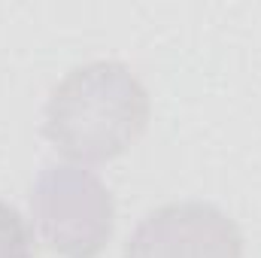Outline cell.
Here are the masks:
<instances>
[{
	"label": "cell",
	"instance_id": "obj_1",
	"mask_svg": "<svg viewBox=\"0 0 261 258\" xmlns=\"http://www.w3.org/2000/svg\"><path fill=\"white\" fill-rule=\"evenodd\" d=\"M152 104L143 82L119 61L73 67L46 104V137L73 164H103L143 137Z\"/></svg>",
	"mask_w": 261,
	"mask_h": 258
},
{
	"label": "cell",
	"instance_id": "obj_2",
	"mask_svg": "<svg viewBox=\"0 0 261 258\" xmlns=\"http://www.w3.org/2000/svg\"><path fill=\"white\" fill-rule=\"evenodd\" d=\"M34 228L64 258L100 255L116 231V203L103 179L79 164H46L31 189Z\"/></svg>",
	"mask_w": 261,
	"mask_h": 258
},
{
	"label": "cell",
	"instance_id": "obj_3",
	"mask_svg": "<svg viewBox=\"0 0 261 258\" xmlns=\"http://www.w3.org/2000/svg\"><path fill=\"white\" fill-rule=\"evenodd\" d=\"M125 258H243V234L213 203H167L134 228Z\"/></svg>",
	"mask_w": 261,
	"mask_h": 258
},
{
	"label": "cell",
	"instance_id": "obj_4",
	"mask_svg": "<svg viewBox=\"0 0 261 258\" xmlns=\"http://www.w3.org/2000/svg\"><path fill=\"white\" fill-rule=\"evenodd\" d=\"M0 258H31V234L21 213L0 200Z\"/></svg>",
	"mask_w": 261,
	"mask_h": 258
}]
</instances>
